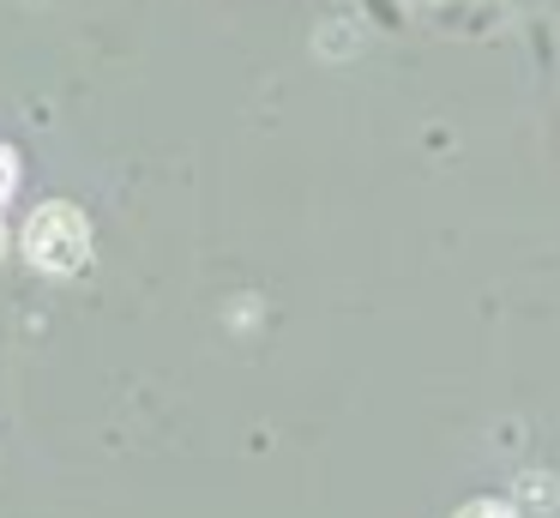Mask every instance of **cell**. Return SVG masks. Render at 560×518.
Listing matches in <instances>:
<instances>
[{"label":"cell","mask_w":560,"mask_h":518,"mask_svg":"<svg viewBox=\"0 0 560 518\" xmlns=\"http://www.w3.org/2000/svg\"><path fill=\"white\" fill-rule=\"evenodd\" d=\"M13 187H19V151L13 145H0V205L13 199Z\"/></svg>","instance_id":"2"},{"label":"cell","mask_w":560,"mask_h":518,"mask_svg":"<svg viewBox=\"0 0 560 518\" xmlns=\"http://www.w3.org/2000/svg\"><path fill=\"white\" fill-rule=\"evenodd\" d=\"M25 260L37 265V272H49V277L85 272V265H91V229H85V217H79L73 205H61V199L37 205V211H31V223H25Z\"/></svg>","instance_id":"1"},{"label":"cell","mask_w":560,"mask_h":518,"mask_svg":"<svg viewBox=\"0 0 560 518\" xmlns=\"http://www.w3.org/2000/svg\"><path fill=\"white\" fill-rule=\"evenodd\" d=\"M464 518H512V513H506V506H470Z\"/></svg>","instance_id":"3"},{"label":"cell","mask_w":560,"mask_h":518,"mask_svg":"<svg viewBox=\"0 0 560 518\" xmlns=\"http://www.w3.org/2000/svg\"><path fill=\"white\" fill-rule=\"evenodd\" d=\"M0 248H7V229H0Z\"/></svg>","instance_id":"4"}]
</instances>
